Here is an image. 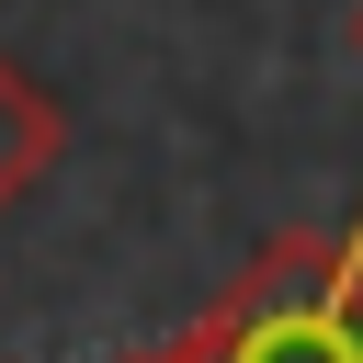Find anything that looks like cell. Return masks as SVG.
I'll return each mask as SVG.
<instances>
[{
  "mask_svg": "<svg viewBox=\"0 0 363 363\" xmlns=\"http://www.w3.org/2000/svg\"><path fill=\"white\" fill-rule=\"evenodd\" d=\"M170 363H363V238H272Z\"/></svg>",
  "mask_w": 363,
  "mask_h": 363,
  "instance_id": "cell-1",
  "label": "cell"
},
{
  "mask_svg": "<svg viewBox=\"0 0 363 363\" xmlns=\"http://www.w3.org/2000/svg\"><path fill=\"white\" fill-rule=\"evenodd\" d=\"M45 170H57V102L0 57V204H23Z\"/></svg>",
  "mask_w": 363,
  "mask_h": 363,
  "instance_id": "cell-2",
  "label": "cell"
},
{
  "mask_svg": "<svg viewBox=\"0 0 363 363\" xmlns=\"http://www.w3.org/2000/svg\"><path fill=\"white\" fill-rule=\"evenodd\" d=\"M136 363H170V352H136Z\"/></svg>",
  "mask_w": 363,
  "mask_h": 363,
  "instance_id": "cell-3",
  "label": "cell"
}]
</instances>
